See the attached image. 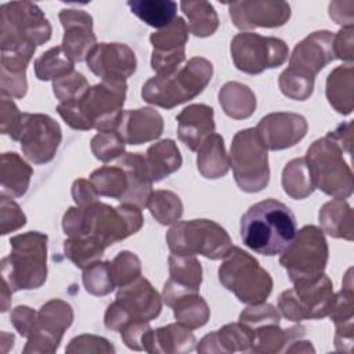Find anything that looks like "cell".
<instances>
[{
  "label": "cell",
  "instance_id": "cell-51",
  "mask_svg": "<svg viewBox=\"0 0 354 354\" xmlns=\"http://www.w3.org/2000/svg\"><path fill=\"white\" fill-rule=\"evenodd\" d=\"M26 224V216L21 210L19 205L11 198L1 194L0 196V234L6 235L8 232L17 231Z\"/></svg>",
  "mask_w": 354,
  "mask_h": 354
},
{
  "label": "cell",
  "instance_id": "cell-40",
  "mask_svg": "<svg viewBox=\"0 0 354 354\" xmlns=\"http://www.w3.org/2000/svg\"><path fill=\"white\" fill-rule=\"evenodd\" d=\"M90 183L101 196L120 201L129 188L126 171L120 166H102L90 174Z\"/></svg>",
  "mask_w": 354,
  "mask_h": 354
},
{
  "label": "cell",
  "instance_id": "cell-43",
  "mask_svg": "<svg viewBox=\"0 0 354 354\" xmlns=\"http://www.w3.org/2000/svg\"><path fill=\"white\" fill-rule=\"evenodd\" d=\"M188 32L189 30H188L187 22L181 17H177L170 25L151 35L149 40L153 47L152 51H156V53L185 51V44L188 41Z\"/></svg>",
  "mask_w": 354,
  "mask_h": 354
},
{
  "label": "cell",
  "instance_id": "cell-41",
  "mask_svg": "<svg viewBox=\"0 0 354 354\" xmlns=\"http://www.w3.org/2000/svg\"><path fill=\"white\" fill-rule=\"evenodd\" d=\"M75 62L64 51L62 46H55L43 53L35 61V75L39 80H57L73 72Z\"/></svg>",
  "mask_w": 354,
  "mask_h": 354
},
{
  "label": "cell",
  "instance_id": "cell-18",
  "mask_svg": "<svg viewBox=\"0 0 354 354\" xmlns=\"http://www.w3.org/2000/svg\"><path fill=\"white\" fill-rule=\"evenodd\" d=\"M307 129L304 116L293 112H274L261 118L256 126V133L266 149L279 151L301 141Z\"/></svg>",
  "mask_w": 354,
  "mask_h": 354
},
{
  "label": "cell",
  "instance_id": "cell-53",
  "mask_svg": "<svg viewBox=\"0 0 354 354\" xmlns=\"http://www.w3.org/2000/svg\"><path fill=\"white\" fill-rule=\"evenodd\" d=\"M22 113L17 108L15 102L10 98L1 97V111H0V129L3 134L10 136L14 141L17 140L19 123Z\"/></svg>",
  "mask_w": 354,
  "mask_h": 354
},
{
  "label": "cell",
  "instance_id": "cell-44",
  "mask_svg": "<svg viewBox=\"0 0 354 354\" xmlns=\"http://www.w3.org/2000/svg\"><path fill=\"white\" fill-rule=\"evenodd\" d=\"M147 207L152 217L162 225L176 223L183 216V202L178 195L171 191H153L148 199Z\"/></svg>",
  "mask_w": 354,
  "mask_h": 354
},
{
  "label": "cell",
  "instance_id": "cell-30",
  "mask_svg": "<svg viewBox=\"0 0 354 354\" xmlns=\"http://www.w3.org/2000/svg\"><path fill=\"white\" fill-rule=\"evenodd\" d=\"M196 165L205 178L216 180L228 173L230 158L225 152L224 140L220 134L213 133L198 148Z\"/></svg>",
  "mask_w": 354,
  "mask_h": 354
},
{
  "label": "cell",
  "instance_id": "cell-20",
  "mask_svg": "<svg viewBox=\"0 0 354 354\" xmlns=\"http://www.w3.org/2000/svg\"><path fill=\"white\" fill-rule=\"evenodd\" d=\"M87 65L102 80H127L137 69L134 51L123 43H100L87 57Z\"/></svg>",
  "mask_w": 354,
  "mask_h": 354
},
{
  "label": "cell",
  "instance_id": "cell-52",
  "mask_svg": "<svg viewBox=\"0 0 354 354\" xmlns=\"http://www.w3.org/2000/svg\"><path fill=\"white\" fill-rule=\"evenodd\" d=\"M119 332L124 344L129 348L137 350V351H141V350L145 351L152 328L147 321H133L126 324Z\"/></svg>",
  "mask_w": 354,
  "mask_h": 354
},
{
  "label": "cell",
  "instance_id": "cell-32",
  "mask_svg": "<svg viewBox=\"0 0 354 354\" xmlns=\"http://www.w3.org/2000/svg\"><path fill=\"white\" fill-rule=\"evenodd\" d=\"M326 98L340 115H348L353 111V65H340L335 68L326 79Z\"/></svg>",
  "mask_w": 354,
  "mask_h": 354
},
{
  "label": "cell",
  "instance_id": "cell-48",
  "mask_svg": "<svg viewBox=\"0 0 354 354\" xmlns=\"http://www.w3.org/2000/svg\"><path fill=\"white\" fill-rule=\"evenodd\" d=\"M111 272L115 286L122 288L141 277V261L129 250L119 252L111 261Z\"/></svg>",
  "mask_w": 354,
  "mask_h": 354
},
{
  "label": "cell",
  "instance_id": "cell-5",
  "mask_svg": "<svg viewBox=\"0 0 354 354\" xmlns=\"http://www.w3.org/2000/svg\"><path fill=\"white\" fill-rule=\"evenodd\" d=\"M213 76V65L202 57H194L176 72L153 76L142 86L141 97L145 102L171 109L199 95Z\"/></svg>",
  "mask_w": 354,
  "mask_h": 354
},
{
  "label": "cell",
  "instance_id": "cell-27",
  "mask_svg": "<svg viewBox=\"0 0 354 354\" xmlns=\"http://www.w3.org/2000/svg\"><path fill=\"white\" fill-rule=\"evenodd\" d=\"M196 339L191 329L181 324H170L152 329L147 351L148 353H189L195 348Z\"/></svg>",
  "mask_w": 354,
  "mask_h": 354
},
{
  "label": "cell",
  "instance_id": "cell-15",
  "mask_svg": "<svg viewBox=\"0 0 354 354\" xmlns=\"http://www.w3.org/2000/svg\"><path fill=\"white\" fill-rule=\"evenodd\" d=\"M62 131L59 124L44 113H22L17 140L22 153L35 165H43L55 156L61 144Z\"/></svg>",
  "mask_w": 354,
  "mask_h": 354
},
{
  "label": "cell",
  "instance_id": "cell-3",
  "mask_svg": "<svg viewBox=\"0 0 354 354\" xmlns=\"http://www.w3.org/2000/svg\"><path fill=\"white\" fill-rule=\"evenodd\" d=\"M51 37V25L44 12L30 1H11L0 7L1 51L33 57L36 47Z\"/></svg>",
  "mask_w": 354,
  "mask_h": 354
},
{
  "label": "cell",
  "instance_id": "cell-22",
  "mask_svg": "<svg viewBox=\"0 0 354 354\" xmlns=\"http://www.w3.org/2000/svg\"><path fill=\"white\" fill-rule=\"evenodd\" d=\"M169 272L170 278L163 286V301L169 307H171L178 297L199 292L202 267L195 256L171 253L169 256Z\"/></svg>",
  "mask_w": 354,
  "mask_h": 354
},
{
  "label": "cell",
  "instance_id": "cell-39",
  "mask_svg": "<svg viewBox=\"0 0 354 354\" xmlns=\"http://www.w3.org/2000/svg\"><path fill=\"white\" fill-rule=\"evenodd\" d=\"M171 308L177 322L188 329H198L203 326L210 317L207 303L198 293H187L178 297Z\"/></svg>",
  "mask_w": 354,
  "mask_h": 354
},
{
  "label": "cell",
  "instance_id": "cell-23",
  "mask_svg": "<svg viewBox=\"0 0 354 354\" xmlns=\"http://www.w3.org/2000/svg\"><path fill=\"white\" fill-rule=\"evenodd\" d=\"M213 108L205 104H192L184 108L177 116V134L189 151H198L202 142L214 133Z\"/></svg>",
  "mask_w": 354,
  "mask_h": 354
},
{
  "label": "cell",
  "instance_id": "cell-19",
  "mask_svg": "<svg viewBox=\"0 0 354 354\" xmlns=\"http://www.w3.org/2000/svg\"><path fill=\"white\" fill-rule=\"evenodd\" d=\"M335 33L329 30H317L304 37L293 48L289 57V69L315 79L329 62L336 59L333 50Z\"/></svg>",
  "mask_w": 354,
  "mask_h": 354
},
{
  "label": "cell",
  "instance_id": "cell-29",
  "mask_svg": "<svg viewBox=\"0 0 354 354\" xmlns=\"http://www.w3.org/2000/svg\"><path fill=\"white\" fill-rule=\"evenodd\" d=\"M33 169L19 158L15 152H6L1 155L0 178H1V194L12 198L25 195L29 188Z\"/></svg>",
  "mask_w": 354,
  "mask_h": 354
},
{
  "label": "cell",
  "instance_id": "cell-37",
  "mask_svg": "<svg viewBox=\"0 0 354 354\" xmlns=\"http://www.w3.org/2000/svg\"><path fill=\"white\" fill-rule=\"evenodd\" d=\"M283 191L293 199H304L315 189L314 180L306 158H296L288 162L282 170Z\"/></svg>",
  "mask_w": 354,
  "mask_h": 354
},
{
  "label": "cell",
  "instance_id": "cell-36",
  "mask_svg": "<svg viewBox=\"0 0 354 354\" xmlns=\"http://www.w3.org/2000/svg\"><path fill=\"white\" fill-rule=\"evenodd\" d=\"M130 11L155 29L170 25L177 18V3L170 0H130Z\"/></svg>",
  "mask_w": 354,
  "mask_h": 354
},
{
  "label": "cell",
  "instance_id": "cell-50",
  "mask_svg": "<svg viewBox=\"0 0 354 354\" xmlns=\"http://www.w3.org/2000/svg\"><path fill=\"white\" fill-rule=\"evenodd\" d=\"M279 319L281 315L278 310L272 304L264 301L246 307L239 315V322L248 325L252 330L266 324H279Z\"/></svg>",
  "mask_w": 354,
  "mask_h": 354
},
{
  "label": "cell",
  "instance_id": "cell-4",
  "mask_svg": "<svg viewBox=\"0 0 354 354\" xmlns=\"http://www.w3.org/2000/svg\"><path fill=\"white\" fill-rule=\"evenodd\" d=\"M11 253L1 259V279L11 292L37 289L47 278V235L29 231L10 239Z\"/></svg>",
  "mask_w": 354,
  "mask_h": 354
},
{
  "label": "cell",
  "instance_id": "cell-42",
  "mask_svg": "<svg viewBox=\"0 0 354 354\" xmlns=\"http://www.w3.org/2000/svg\"><path fill=\"white\" fill-rule=\"evenodd\" d=\"M106 248L100 243L94 236L69 238L64 242L65 256L79 268L84 270L91 264L100 261Z\"/></svg>",
  "mask_w": 354,
  "mask_h": 354
},
{
  "label": "cell",
  "instance_id": "cell-24",
  "mask_svg": "<svg viewBox=\"0 0 354 354\" xmlns=\"http://www.w3.org/2000/svg\"><path fill=\"white\" fill-rule=\"evenodd\" d=\"M118 131L126 144L140 145L160 137L163 118L153 108L124 111Z\"/></svg>",
  "mask_w": 354,
  "mask_h": 354
},
{
  "label": "cell",
  "instance_id": "cell-46",
  "mask_svg": "<svg viewBox=\"0 0 354 354\" xmlns=\"http://www.w3.org/2000/svg\"><path fill=\"white\" fill-rule=\"evenodd\" d=\"M90 88L88 82L80 72H71L53 82V91L59 100V104H75Z\"/></svg>",
  "mask_w": 354,
  "mask_h": 354
},
{
  "label": "cell",
  "instance_id": "cell-9",
  "mask_svg": "<svg viewBox=\"0 0 354 354\" xmlns=\"http://www.w3.org/2000/svg\"><path fill=\"white\" fill-rule=\"evenodd\" d=\"M228 158L235 183L242 191L253 194L268 185V155L256 129H243L234 136Z\"/></svg>",
  "mask_w": 354,
  "mask_h": 354
},
{
  "label": "cell",
  "instance_id": "cell-49",
  "mask_svg": "<svg viewBox=\"0 0 354 354\" xmlns=\"http://www.w3.org/2000/svg\"><path fill=\"white\" fill-rule=\"evenodd\" d=\"M124 144L118 130L100 131L91 138V152L98 160L106 163L123 155Z\"/></svg>",
  "mask_w": 354,
  "mask_h": 354
},
{
  "label": "cell",
  "instance_id": "cell-21",
  "mask_svg": "<svg viewBox=\"0 0 354 354\" xmlns=\"http://www.w3.org/2000/svg\"><path fill=\"white\" fill-rule=\"evenodd\" d=\"M59 21L64 28L62 48L73 62L87 59L90 51L97 46L93 32V17L83 10L64 8L59 11Z\"/></svg>",
  "mask_w": 354,
  "mask_h": 354
},
{
  "label": "cell",
  "instance_id": "cell-10",
  "mask_svg": "<svg viewBox=\"0 0 354 354\" xmlns=\"http://www.w3.org/2000/svg\"><path fill=\"white\" fill-rule=\"evenodd\" d=\"M328 254L324 231L315 225H304L281 253L279 263L288 271L292 282L308 281L324 274Z\"/></svg>",
  "mask_w": 354,
  "mask_h": 354
},
{
  "label": "cell",
  "instance_id": "cell-25",
  "mask_svg": "<svg viewBox=\"0 0 354 354\" xmlns=\"http://www.w3.org/2000/svg\"><path fill=\"white\" fill-rule=\"evenodd\" d=\"M116 165L126 171L129 181L127 192L120 199V202L134 205L140 209L147 207L148 199L153 192V181L151 178L145 156L142 153H124Z\"/></svg>",
  "mask_w": 354,
  "mask_h": 354
},
{
  "label": "cell",
  "instance_id": "cell-16",
  "mask_svg": "<svg viewBox=\"0 0 354 354\" xmlns=\"http://www.w3.org/2000/svg\"><path fill=\"white\" fill-rule=\"evenodd\" d=\"M72 307L59 299H53L37 311L36 324L22 350L26 353H54L57 351L64 332L72 325Z\"/></svg>",
  "mask_w": 354,
  "mask_h": 354
},
{
  "label": "cell",
  "instance_id": "cell-31",
  "mask_svg": "<svg viewBox=\"0 0 354 354\" xmlns=\"http://www.w3.org/2000/svg\"><path fill=\"white\" fill-rule=\"evenodd\" d=\"M32 58L18 53L1 51V95L22 98L28 90L26 68Z\"/></svg>",
  "mask_w": 354,
  "mask_h": 354
},
{
  "label": "cell",
  "instance_id": "cell-12",
  "mask_svg": "<svg viewBox=\"0 0 354 354\" xmlns=\"http://www.w3.org/2000/svg\"><path fill=\"white\" fill-rule=\"evenodd\" d=\"M293 288L281 293L278 308L281 314L293 322L328 317L333 306V285L328 275L308 281L293 282Z\"/></svg>",
  "mask_w": 354,
  "mask_h": 354
},
{
  "label": "cell",
  "instance_id": "cell-35",
  "mask_svg": "<svg viewBox=\"0 0 354 354\" xmlns=\"http://www.w3.org/2000/svg\"><path fill=\"white\" fill-rule=\"evenodd\" d=\"M306 328L292 326L289 329H281L279 324H266L253 329L252 351L256 353H278L283 351V346L293 343L297 337L304 336Z\"/></svg>",
  "mask_w": 354,
  "mask_h": 354
},
{
  "label": "cell",
  "instance_id": "cell-54",
  "mask_svg": "<svg viewBox=\"0 0 354 354\" xmlns=\"http://www.w3.org/2000/svg\"><path fill=\"white\" fill-rule=\"evenodd\" d=\"M37 313L28 306H18L11 313V322L22 337H29L35 324Z\"/></svg>",
  "mask_w": 354,
  "mask_h": 354
},
{
  "label": "cell",
  "instance_id": "cell-6",
  "mask_svg": "<svg viewBox=\"0 0 354 354\" xmlns=\"http://www.w3.org/2000/svg\"><path fill=\"white\" fill-rule=\"evenodd\" d=\"M221 285L232 292L239 301L263 303L272 290L271 275L248 252L232 246L218 268Z\"/></svg>",
  "mask_w": 354,
  "mask_h": 354
},
{
  "label": "cell",
  "instance_id": "cell-57",
  "mask_svg": "<svg viewBox=\"0 0 354 354\" xmlns=\"http://www.w3.org/2000/svg\"><path fill=\"white\" fill-rule=\"evenodd\" d=\"M1 286H3V292H1V299H3V307H1V311L6 313L8 311V300L11 299V289L8 288V285L1 279Z\"/></svg>",
  "mask_w": 354,
  "mask_h": 354
},
{
  "label": "cell",
  "instance_id": "cell-56",
  "mask_svg": "<svg viewBox=\"0 0 354 354\" xmlns=\"http://www.w3.org/2000/svg\"><path fill=\"white\" fill-rule=\"evenodd\" d=\"M98 194L90 180L79 178L72 185V198L77 206H87L98 199Z\"/></svg>",
  "mask_w": 354,
  "mask_h": 354
},
{
  "label": "cell",
  "instance_id": "cell-13",
  "mask_svg": "<svg viewBox=\"0 0 354 354\" xmlns=\"http://www.w3.org/2000/svg\"><path fill=\"white\" fill-rule=\"evenodd\" d=\"M289 48L282 39L242 32L231 41V57L236 69L259 75L266 69L278 68L288 59Z\"/></svg>",
  "mask_w": 354,
  "mask_h": 354
},
{
  "label": "cell",
  "instance_id": "cell-33",
  "mask_svg": "<svg viewBox=\"0 0 354 354\" xmlns=\"http://www.w3.org/2000/svg\"><path fill=\"white\" fill-rule=\"evenodd\" d=\"M147 165L152 181L158 183L181 167L183 158L173 140H162L147 149Z\"/></svg>",
  "mask_w": 354,
  "mask_h": 354
},
{
  "label": "cell",
  "instance_id": "cell-55",
  "mask_svg": "<svg viewBox=\"0 0 354 354\" xmlns=\"http://www.w3.org/2000/svg\"><path fill=\"white\" fill-rule=\"evenodd\" d=\"M333 50L335 57L347 61L348 64L353 62L354 57V46H353V26L342 28L333 37Z\"/></svg>",
  "mask_w": 354,
  "mask_h": 354
},
{
  "label": "cell",
  "instance_id": "cell-1",
  "mask_svg": "<svg viewBox=\"0 0 354 354\" xmlns=\"http://www.w3.org/2000/svg\"><path fill=\"white\" fill-rule=\"evenodd\" d=\"M297 221L282 202L268 198L252 205L241 217V239L263 256L281 254L293 241Z\"/></svg>",
  "mask_w": 354,
  "mask_h": 354
},
{
  "label": "cell",
  "instance_id": "cell-7",
  "mask_svg": "<svg viewBox=\"0 0 354 354\" xmlns=\"http://www.w3.org/2000/svg\"><path fill=\"white\" fill-rule=\"evenodd\" d=\"M166 242L171 253L202 254L212 260L224 259L232 249L227 231L216 221L206 218L176 221L166 234Z\"/></svg>",
  "mask_w": 354,
  "mask_h": 354
},
{
  "label": "cell",
  "instance_id": "cell-11",
  "mask_svg": "<svg viewBox=\"0 0 354 354\" xmlns=\"http://www.w3.org/2000/svg\"><path fill=\"white\" fill-rule=\"evenodd\" d=\"M162 310L159 293L148 279L138 277L133 282L119 288L116 299L106 308L104 324L111 330H120L133 321H147L156 318Z\"/></svg>",
  "mask_w": 354,
  "mask_h": 354
},
{
  "label": "cell",
  "instance_id": "cell-2",
  "mask_svg": "<svg viewBox=\"0 0 354 354\" xmlns=\"http://www.w3.org/2000/svg\"><path fill=\"white\" fill-rule=\"evenodd\" d=\"M124 80H102L87 90L75 104H58L59 116L75 130H118L126 100Z\"/></svg>",
  "mask_w": 354,
  "mask_h": 354
},
{
  "label": "cell",
  "instance_id": "cell-26",
  "mask_svg": "<svg viewBox=\"0 0 354 354\" xmlns=\"http://www.w3.org/2000/svg\"><path fill=\"white\" fill-rule=\"evenodd\" d=\"M253 330L241 322L228 324L206 335L198 344L199 353H234L252 351Z\"/></svg>",
  "mask_w": 354,
  "mask_h": 354
},
{
  "label": "cell",
  "instance_id": "cell-8",
  "mask_svg": "<svg viewBox=\"0 0 354 354\" xmlns=\"http://www.w3.org/2000/svg\"><path fill=\"white\" fill-rule=\"evenodd\" d=\"M304 158L315 188L342 199L353 194V171L343 159L340 145L329 134L314 141Z\"/></svg>",
  "mask_w": 354,
  "mask_h": 354
},
{
  "label": "cell",
  "instance_id": "cell-38",
  "mask_svg": "<svg viewBox=\"0 0 354 354\" xmlns=\"http://www.w3.org/2000/svg\"><path fill=\"white\" fill-rule=\"evenodd\" d=\"M180 7L187 15L188 30L198 37L212 36L218 28V17L209 1H181Z\"/></svg>",
  "mask_w": 354,
  "mask_h": 354
},
{
  "label": "cell",
  "instance_id": "cell-47",
  "mask_svg": "<svg viewBox=\"0 0 354 354\" xmlns=\"http://www.w3.org/2000/svg\"><path fill=\"white\" fill-rule=\"evenodd\" d=\"M314 80L311 77L303 76L289 68H286L281 75H279V90L281 93L296 101H306L307 98L311 97L314 91Z\"/></svg>",
  "mask_w": 354,
  "mask_h": 354
},
{
  "label": "cell",
  "instance_id": "cell-34",
  "mask_svg": "<svg viewBox=\"0 0 354 354\" xmlns=\"http://www.w3.org/2000/svg\"><path fill=\"white\" fill-rule=\"evenodd\" d=\"M218 101L224 113L241 120L253 115L256 109V95L242 83L228 82L218 91Z\"/></svg>",
  "mask_w": 354,
  "mask_h": 354
},
{
  "label": "cell",
  "instance_id": "cell-14",
  "mask_svg": "<svg viewBox=\"0 0 354 354\" xmlns=\"http://www.w3.org/2000/svg\"><path fill=\"white\" fill-rule=\"evenodd\" d=\"M87 209L90 213V235L105 248L136 234L144 224L141 209L130 203L112 207L95 201L87 205Z\"/></svg>",
  "mask_w": 354,
  "mask_h": 354
},
{
  "label": "cell",
  "instance_id": "cell-45",
  "mask_svg": "<svg viewBox=\"0 0 354 354\" xmlns=\"http://www.w3.org/2000/svg\"><path fill=\"white\" fill-rule=\"evenodd\" d=\"M83 285L94 296H105L116 286L111 272V261H97L83 271Z\"/></svg>",
  "mask_w": 354,
  "mask_h": 354
},
{
  "label": "cell",
  "instance_id": "cell-17",
  "mask_svg": "<svg viewBox=\"0 0 354 354\" xmlns=\"http://www.w3.org/2000/svg\"><path fill=\"white\" fill-rule=\"evenodd\" d=\"M232 24L238 29L278 28L290 18V6L286 1L243 0L228 3Z\"/></svg>",
  "mask_w": 354,
  "mask_h": 354
},
{
  "label": "cell",
  "instance_id": "cell-28",
  "mask_svg": "<svg viewBox=\"0 0 354 354\" xmlns=\"http://www.w3.org/2000/svg\"><path fill=\"white\" fill-rule=\"evenodd\" d=\"M319 224L324 232L333 238H343L346 241H353V221L354 214L350 205L342 199L335 198L326 202L319 209Z\"/></svg>",
  "mask_w": 354,
  "mask_h": 354
}]
</instances>
